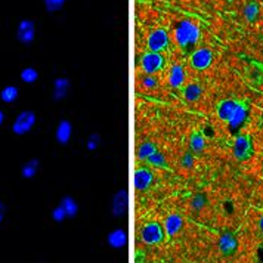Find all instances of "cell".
<instances>
[{
    "label": "cell",
    "instance_id": "6da1fadb",
    "mask_svg": "<svg viewBox=\"0 0 263 263\" xmlns=\"http://www.w3.org/2000/svg\"><path fill=\"white\" fill-rule=\"evenodd\" d=\"M175 40L185 53H190L195 49L201 39V30L200 27L192 23L191 20H182L175 27Z\"/></svg>",
    "mask_w": 263,
    "mask_h": 263
},
{
    "label": "cell",
    "instance_id": "7a4b0ae2",
    "mask_svg": "<svg viewBox=\"0 0 263 263\" xmlns=\"http://www.w3.org/2000/svg\"><path fill=\"white\" fill-rule=\"evenodd\" d=\"M232 153L235 160L238 161H247L250 160L253 154H254V144H253V138L250 135H237L235 141H234V146H232Z\"/></svg>",
    "mask_w": 263,
    "mask_h": 263
},
{
    "label": "cell",
    "instance_id": "3957f363",
    "mask_svg": "<svg viewBox=\"0 0 263 263\" xmlns=\"http://www.w3.org/2000/svg\"><path fill=\"white\" fill-rule=\"evenodd\" d=\"M166 238L164 227L158 222H148L141 229V239L146 246H157L161 244Z\"/></svg>",
    "mask_w": 263,
    "mask_h": 263
},
{
    "label": "cell",
    "instance_id": "277c9868",
    "mask_svg": "<svg viewBox=\"0 0 263 263\" xmlns=\"http://www.w3.org/2000/svg\"><path fill=\"white\" fill-rule=\"evenodd\" d=\"M166 65V58L161 52L148 50L141 57V68L145 74H157Z\"/></svg>",
    "mask_w": 263,
    "mask_h": 263
},
{
    "label": "cell",
    "instance_id": "5b68a950",
    "mask_svg": "<svg viewBox=\"0 0 263 263\" xmlns=\"http://www.w3.org/2000/svg\"><path fill=\"white\" fill-rule=\"evenodd\" d=\"M213 60H215V55H213L212 49L201 46V48H197L192 50L190 64H191V67L194 70L204 71V70H207L213 64Z\"/></svg>",
    "mask_w": 263,
    "mask_h": 263
},
{
    "label": "cell",
    "instance_id": "8992f818",
    "mask_svg": "<svg viewBox=\"0 0 263 263\" xmlns=\"http://www.w3.org/2000/svg\"><path fill=\"white\" fill-rule=\"evenodd\" d=\"M170 46V37L164 28H156L146 37V48L153 52H164Z\"/></svg>",
    "mask_w": 263,
    "mask_h": 263
},
{
    "label": "cell",
    "instance_id": "52a82bcc",
    "mask_svg": "<svg viewBox=\"0 0 263 263\" xmlns=\"http://www.w3.org/2000/svg\"><path fill=\"white\" fill-rule=\"evenodd\" d=\"M249 120V105L242 101H239L238 108L235 109V112L232 114V117L228 120V126L229 132L232 135H238V132L242 129V126L247 123Z\"/></svg>",
    "mask_w": 263,
    "mask_h": 263
},
{
    "label": "cell",
    "instance_id": "ba28073f",
    "mask_svg": "<svg viewBox=\"0 0 263 263\" xmlns=\"http://www.w3.org/2000/svg\"><path fill=\"white\" fill-rule=\"evenodd\" d=\"M133 183H135L136 191L142 192L149 190V186L154 183V173H153V170L149 167H146V166L136 168L135 178H133Z\"/></svg>",
    "mask_w": 263,
    "mask_h": 263
},
{
    "label": "cell",
    "instance_id": "9c48e42d",
    "mask_svg": "<svg viewBox=\"0 0 263 263\" xmlns=\"http://www.w3.org/2000/svg\"><path fill=\"white\" fill-rule=\"evenodd\" d=\"M36 124V114L33 111H23L13 123L12 130L16 135H25Z\"/></svg>",
    "mask_w": 263,
    "mask_h": 263
},
{
    "label": "cell",
    "instance_id": "30bf717a",
    "mask_svg": "<svg viewBox=\"0 0 263 263\" xmlns=\"http://www.w3.org/2000/svg\"><path fill=\"white\" fill-rule=\"evenodd\" d=\"M217 246H219V251H220L225 257H231V256H234V254L237 253V250H238V239H237L234 232L225 231V232L220 235Z\"/></svg>",
    "mask_w": 263,
    "mask_h": 263
},
{
    "label": "cell",
    "instance_id": "8fae6325",
    "mask_svg": "<svg viewBox=\"0 0 263 263\" xmlns=\"http://www.w3.org/2000/svg\"><path fill=\"white\" fill-rule=\"evenodd\" d=\"M16 37L24 45L31 43L34 40V37H36V25H34V23L31 20H23L18 25Z\"/></svg>",
    "mask_w": 263,
    "mask_h": 263
},
{
    "label": "cell",
    "instance_id": "7c38bea8",
    "mask_svg": "<svg viewBox=\"0 0 263 263\" xmlns=\"http://www.w3.org/2000/svg\"><path fill=\"white\" fill-rule=\"evenodd\" d=\"M239 101L237 99H223L219 102V105L216 108V112H217V117L222 120V121H227L232 117V114L235 112V109L238 108Z\"/></svg>",
    "mask_w": 263,
    "mask_h": 263
},
{
    "label": "cell",
    "instance_id": "4fadbf2b",
    "mask_svg": "<svg viewBox=\"0 0 263 263\" xmlns=\"http://www.w3.org/2000/svg\"><path fill=\"white\" fill-rule=\"evenodd\" d=\"M127 203H129V197L126 190H120L116 192L112 198V215L116 217H121L127 210Z\"/></svg>",
    "mask_w": 263,
    "mask_h": 263
},
{
    "label": "cell",
    "instance_id": "5bb4252c",
    "mask_svg": "<svg viewBox=\"0 0 263 263\" xmlns=\"http://www.w3.org/2000/svg\"><path fill=\"white\" fill-rule=\"evenodd\" d=\"M163 227H164V231H166V235L167 237H175L180 229L183 228V219L178 213H172V215H168L164 219Z\"/></svg>",
    "mask_w": 263,
    "mask_h": 263
},
{
    "label": "cell",
    "instance_id": "9a60e30c",
    "mask_svg": "<svg viewBox=\"0 0 263 263\" xmlns=\"http://www.w3.org/2000/svg\"><path fill=\"white\" fill-rule=\"evenodd\" d=\"M185 77H186V74H185L183 67L179 65V64H173L172 68H170V72H168V84H170V87H173V89L182 87L183 83H185Z\"/></svg>",
    "mask_w": 263,
    "mask_h": 263
},
{
    "label": "cell",
    "instance_id": "2e32d148",
    "mask_svg": "<svg viewBox=\"0 0 263 263\" xmlns=\"http://www.w3.org/2000/svg\"><path fill=\"white\" fill-rule=\"evenodd\" d=\"M57 141L60 145H67L70 142L72 136V124L68 120H62L60 124H58V129H57Z\"/></svg>",
    "mask_w": 263,
    "mask_h": 263
},
{
    "label": "cell",
    "instance_id": "e0dca14e",
    "mask_svg": "<svg viewBox=\"0 0 263 263\" xmlns=\"http://www.w3.org/2000/svg\"><path fill=\"white\" fill-rule=\"evenodd\" d=\"M107 241L112 249H123L127 244V234H126L124 229L117 228V229H114V231H111L108 234Z\"/></svg>",
    "mask_w": 263,
    "mask_h": 263
},
{
    "label": "cell",
    "instance_id": "ac0fdd59",
    "mask_svg": "<svg viewBox=\"0 0 263 263\" xmlns=\"http://www.w3.org/2000/svg\"><path fill=\"white\" fill-rule=\"evenodd\" d=\"M70 87H71V83L68 79L65 77H60L55 80V84H53V99L55 101H62L65 99L68 92H70Z\"/></svg>",
    "mask_w": 263,
    "mask_h": 263
},
{
    "label": "cell",
    "instance_id": "d6986e66",
    "mask_svg": "<svg viewBox=\"0 0 263 263\" xmlns=\"http://www.w3.org/2000/svg\"><path fill=\"white\" fill-rule=\"evenodd\" d=\"M182 93H183V98L188 102H197L201 98V95H203V87L198 83H190L183 87Z\"/></svg>",
    "mask_w": 263,
    "mask_h": 263
},
{
    "label": "cell",
    "instance_id": "ffe728a7",
    "mask_svg": "<svg viewBox=\"0 0 263 263\" xmlns=\"http://www.w3.org/2000/svg\"><path fill=\"white\" fill-rule=\"evenodd\" d=\"M157 151V145L153 141H145L142 144L138 146V151H136V157L138 160L141 161H146L148 157L153 156Z\"/></svg>",
    "mask_w": 263,
    "mask_h": 263
},
{
    "label": "cell",
    "instance_id": "44dd1931",
    "mask_svg": "<svg viewBox=\"0 0 263 263\" xmlns=\"http://www.w3.org/2000/svg\"><path fill=\"white\" fill-rule=\"evenodd\" d=\"M190 148L194 154H201L205 148V139L200 132H194L190 138Z\"/></svg>",
    "mask_w": 263,
    "mask_h": 263
},
{
    "label": "cell",
    "instance_id": "7402d4cb",
    "mask_svg": "<svg viewBox=\"0 0 263 263\" xmlns=\"http://www.w3.org/2000/svg\"><path fill=\"white\" fill-rule=\"evenodd\" d=\"M61 207L65 210V213H67V217H76L77 213H79V204L77 201L72 198V197H64L62 200H61Z\"/></svg>",
    "mask_w": 263,
    "mask_h": 263
},
{
    "label": "cell",
    "instance_id": "603a6c76",
    "mask_svg": "<svg viewBox=\"0 0 263 263\" xmlns=\"http://www.w3.org/2000/svg\"><path fill=\"white\" fill-rule=\"evenodd\" d=\"M146 163L151 166V167H156V168H167V160H166V157L163 153H160L158 149H157L156 153L153 154V156L148 157V160H146Z\"/></svg>",
    "mask_w": 263,
    "mask_h": 263
},
{
    "label": "cell",
    "instance_id": "cb8c5ba5",
    "mask_svg": "<svg viewBox=\"0 0 263 263\" xmlns=\"http://www.w3.org/2000/svg\"><path fill=\"white\" fill-rule=\"evenodd\" d=\"M244 16L249 23H254L259 16V5L256 2H250L244 8Z\"/></svg>",
    "mask_w": 263,
    "mask_h": 263
},
{
    "label": "cell",
    "instance_id": "d4e9b609",
    "mask_svg": "<svg viewBox=\"0 0 263 263\" xmlns=\"http://www.w3.org/2000/svg\"><path fill=\"white\" fill-rule=\"evenodd\" d=\"M37 170H39V160L33 158V160H30L28 163L24 164V167H23V176H24L25 179H31V178L36 176Z\"/></svg>",
    "mask_w": 263,
    "mask_h": 263
},
{
    "label": "cell",
    "instance_id": "484cf974",
    "mask_svg": "<svg viewBox=\"0 0 263 263\" xmlns=\"http://www.w3.org/2000/svg\"><path fill=\"white\" fill-rule=\"evenodd\" d=\"M0 98H2L3 102L12 104L13 101H16V98H18V89H16L15 86H6V87L2 90Z\"/></svg>",
    "mask_w": 263,
    "mask_h": 263
},
{
    "label": "cell",
    "instance_id": "4316f807",
    "mask_svg": "<svg viewBox=\"0 0 263 263\" xmlns=\"http://www.w3.org/2000/svg\"><path fill=\"white\" fill-rule=\"evenodd\" d=\"M21 79H23V82H25V83H34L37 79H39V72H37L34 68L28 67V68H24V70H23V72H21Z\"/></svg>",
    "mask_w": 263,
    "mask_h": 263
},
{
    "label": "cell",
    "instance_id": "83f0119b",
    "mask_svg": "<svg viewBox=\"0 0 263 263\" xmlns=\"http://www.w3.org/2000/svg\"><path fill=\"white\" fill-rule=\"evenodd\" d=\"M65 2L67 0H43L45 8H46L48 12H58V11H61L64 8Z\"/></svg>",
    "mask_w": 263,
    "mask_h": 263
},
{
    "label": "cell",
    "instance_id": "f1b7e54d",
    "mask_svg": "<svg viewBox=\"0 0 263 263\" xmlns=\"http://www.w3.org/2000/svg\"><path fill=\"white\" fill-rule=\"evenodd\" d=\"M205 204H207V200H205V195H204V194H195V195L192 197L191 207L194 210H201Z\"/></svg>",
    "mask_w": 263,
    "mask_h": 263
},
{
    "label": "cell",
    "instance_id": "f546056e",
    "mask_svg": "<svg viewBox=\"0 0 263 263\" xmlns=\"http://www.w3.org/2000/svg\"><path fill=\"white\" fill-rule=\"evenodd\" d=\"M101 144V136L99 135H96V133H92L89 138H87V142H86V146H87V149L89 151H96L98 149V146Z\"/></svg>",
    "mask_w": 263,
    "mask_h": 263
},
{
    "label": "cell",
    "instance_id": "4dcf8cb0",
    "mask_svg": "<svg viewBox=\"0 0 263 263\" xmlns=\"http://www.w3.org/2000/svg\"><path fill=\"white\" fill-rule=\"evenodd\" d=\"M142 84L146 89H156L158 86V79L156 77V74H146L142 79Z\"/></svg>",
    "mask_w": 263,
    "mask_h": 263
},
{
    "label": "cell",
    "instance_id": "1f68e13d",
    "mask_svg": "<svg viewBox=\"0 0 263 263\" xmlns=\"http://www.w3.org/2000/svg\"><path fill=\"white\" fill-rule=\"evenodd\" d=\"M182 167L183 168H192L194 167V153H185L182 157V161H180Z\"/></svg>",
    "mask_w": 263,
    "mask_h": 263
},
{
    "label": "cell",
    "instance_id": "d6a6232c",
    "mask_svg": "<svg viewBox=\"0 0 263 263\" xmlns=\"http://www.w3.org/2000/svg\"><path fill=\"white\" fill-rule=\"evenodd\" d=\"M65 217H67V213H65V210H64L61 205H58L57 209H53V212H52V219H53L55 222L61 223V222H64Z\"/></svg>",
    "mask_w": 263,
    "mask_h": 263
},
{
    "label": "cell",
    "instance_id": "836d02e7",
    "mask_svg": "<svg viewBox=\"0 0 263 263\" xmlns=\"http://www.w3.org/2000/svg\"><path fill=\"white\" fill-rule=\"evenodd\" d=\"M5 210H6L5 204L0 201V223H2V220H3V217H5Z\"/></svg>",
    "mask_w": 263,
    "mask_h": 263
},
{
    "label": "cell",
    "instance_id": "e575fe53",
    "mask_svg": "<svg viewBox=\"0 0 263 263\" xmlns=\"http://www.w3.org/2000/svg\"><path fill=\"white\" fill-rule=\"evenodd\" d=\"M136 260H138V262H142V260H145V253L144 254H141V251H138V253H136Z\"/></svg>",
    "mask_w": 263,
    "mask_h": 263
},
{
    "label": "cell",
    "instance_id": "d590c367",
    "mask_svg": "<svg viewBox=\"0 0 263 263\" xmlns=\"http://www.w3.org/2000/svg\"><path fill=\"white\" fill-rule=\"evenodd\" d=\"M259 231H260V235H262L263 238V216L260 217V220H259Z\"/></svg>",
    "mask_w": 263,
    "mask_h": 263
},
{
    "label": "cell",
    "instance_id": "8d00e7d4",
    "mask_svg": "<svg viewBox=\"0 0 263 263\" xmlns=\"http://www.w3.org/2000/svg\"><path fill=\"white\" fill-rule=\"evenodd\" d=\"M3 119H5V114L0 111V126H2V123H3Z\"/></svg>",
    "mask_w": 263,
    "mask_h": 263
}]
</instances>
